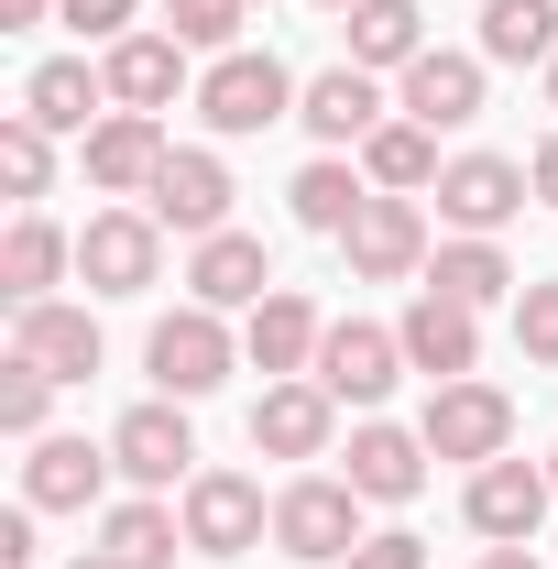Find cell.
<instances>
[{
  "label": "cell",
  "mask_w": 558,
  "mask_h": 569,
  "mask_svg": "<svg viewBox=\"0 0 558 569\" xmlns=\"http://www.w3.org/2000/svg\"><path fill=\"white\" fill-rule=\"evenodd\" d=\"M296 77L263 56V44H230V56H209V77H198V121H209L219 142H241V132H275V121H296Z\"/></svg>",
  "instance_id": "1"
},
{
  "label": "cell",
  "mask_w": 558,
  "mask_h": 569,
  "mask_svg": "<svg viewBox=\"0 0 558 569\" xmlns=\"http://www.w3.org/2000/svg\"><path fill=\"white\" fill-rule=\"evenodd\" d=\"M230 361H241V340H230V318H219V307H176V318H153V340H142V372H153L176 406L219 395V383H230Z\"/></svg>",
  "instance_id": "2"
},
{
  "label": "cell",
  "mask_w": 558,
  "mask_h": 569,
  "mask_svg": "<svg viewBox=\"0 0 558 569\" xmlns=\"http://www.w3.org/2000/svg\"><path fill=\"white\" fill-rule=\"evenodd\" d=\"M275 548L307 569H340L350 548H361V493L350 482H329V471H296L275 493Z\"/></svg>",
  "instance_id": "3"
},
{
  "label": "cell",
  "mask_w": 558,
  "mask_h": 569,
  "mask_svg": "<svg viewBox=\"0 0 558 569\" xmlns=\"http://www.w3.org/2000/svg\"><path fill=\"white\" fill-rule=\"evenodd\" d=\"M417 438H427V460H471V471H482V460H504V449H515V406H504L492 383H471V372H460V383H427Z\"/></svg>",
  "instance_id": "4"
},
{
  "label": "cell",
  "mask_w": 558,
  "mask_h": 569,
  "mask_svg": "<svg viewBox=\"0 0 558 569\" xmlns=\"http://www.w3.org/2000/svg\"><path fill=\"white\" fill-rule=\"evenodd\" d=\"M176 515H187V548H198V559H241V548L275 537V503H263L252 471H198Z\"/></svg>",
  "instance_id": "5"
},
{
  "label": "cell",
  "mask_w": 558,
  "mask_h": 569,
  "mask_svg": "<svg viewBox=\"0 0 558 569\" xmlns=\"http://www.w3.org/2000/svg\"><path fill=\"white\" fill-rule=\"evenodd\" d=\"M77 274H88V296H142L165 274V219L153 209H99L77 230Z\"/></svg>",
  "instance_id": "6"
},
{
  "label": "cell",
  "mask_w": 558,
  "mask_h": 569,
  "mask_svg": "<svg viewBox=\"0 0 558 569\" xmlns=\"http://www.w3.org/2000/svg\"><path fill=\"white\" fill-rule=\"evenodd\" d=\"M110 460H121V482H132V493H176V482H198V438H187V406H176V395L132 406V417L110 427Z\"/></svg>",
  "instance_id": "7"
},
{
  "label": "cell",
  "mask_w": 558,
  "mask_h": 569,
  "mask_svg": "<svg viewBox=\"0 0 558 569\" xmlns=\"http://www.w3.org/2000/svg\"><path fill=\"white\" fill-rule=\"evenodd\" d=\"M427 198H438V219H449V230H471V241H492V230H504V219L526 209L537 187H526V164H515V153H449Z\"/></svg>",
  "instance_id": "8"
},
{
  "label": "cell",
  "mask_w": 558,
  "mask_h": 569,
  "mask_svg": "<svg viewBox=\"0 0 558 569\" xmlns=\"http://www.w3.org/2000/svg\"><path fill=\"white\" fill-rule=\"evenodd\" d=\"M548 503H558V482H548V471H526V460L504 449V460H482V471H471L460 515H471V537H492V548H537Z\"/></svg>",
  "instance_id": "9"
},
{
  "label": "cell",
  "mask_w": 558,
  "mask_h": 569,
  "mask_svg": "<svg viewBox=\"0 0 558 569\" xmlns=\"http://www.w3.org/2000/svg\"><path fill=\"white\" fill-rule=\"evenodd\" d=\"M395 340H406V372H427V383H460V372L482 361V307H460V296L417 284V296H406V318H395Z\"/></svg>",
  "instance_id": "10"
},
{
  "label": "cell",
  "mask_w": 558,
  "mask_h": 569,
  "mask_svg": "<svg viewBox=\"0 0 558 569\" xmlns=\"http://www.w3.org/2000/svg\"><path fill=\"white\" fill-rule=\"evenodd\" d=\"M230 198H241V187H230V164H219L209 142H176L142 209L165 219V230H187V241H209V230H230Z\"/></svg>",
  "instance_id": "11"
},
{
  "label": "cell",
  "mask_w": 558,
  "mask_h": 569,
  "mask_svg": "<svg viewBox=\"0 0 558 569\" xmlns=\"http://www.w3.org/2000/svg\"><path fill=\"white\" fill-rule=\"evenodd\" d=\"M329 438H340V395H329L318 372L263 383V406H252V449H263V460H329Z\"/></svg>",
  "instance_id": "12"
},
{
  "label": "cell",
  "mask_w": 558,
  "mask_h": 569,
  "mask_svg": "<svg viewBox=\"0 0 558 569\" xmlns=\"http://www.w3.org/2000/svg\"><path fill=\"white\" fill-rule=\"evenodd\" d=\"M395 372H406V340L395 329H372V318H329V340H318V383L340 395V406H383L395 395Z\"/></svg>",
  "instance_id": "13"
},
{
  "label": "cell",
  "mask_w": 558,
  "mask_h": 569,
  "mask_svg": "<svg viewBox=\"0 0 558 569\" xmlns=\"http://www.w3.org/2000/svg\"><path fill=\"white\" fill-rule=\"evenodd\" d=\"M340 252H350V274H361V284H406V274H427V209L372 187V209L340 230Z\"/></svg>",
  "instance_id": "14"
},
{
  "label": "cell",
  "mask_w": 558,
  "mask_h": 569,
  "mask_svg": "<svg viewBox=\"0 0 558 569\" xmlns=\"http://www.w3.org/2000/svg\"><path fill=\"white\" fill-rule=\"evenodd\" d=\"M318 340H329V318H318L296 284H275V296L241 318V361H252L263 383H296V372H318Z\"/></svg>",
  "instance_id": "15"
},
{
  "label": "cell",
  "mask_w": 558,
  "mask_h": 569,
  "mask_svg": "<svg viewBox=\"0 0 558 569\" xmlns=\"http://www.w3.org/2000/svg\"><path fill=\"white\" fill-rule=\"evenodd\" d=\"M165 153H176V142H165L153 110H110V121L88 132V187H99V198H153Z\"/></svg>",
  "instance_id": "16"
},
{
  "label": "cell",
  "mask_w": 558,
  "mask_h": 569,
  "mask_svg": "<svg viewBox=\"0 0 558 569\" xmlns=\"http://www.w3.org/2000/svg\"><path fill=\"white\" fill-rule=\"evenodd\" d=\"M263 296H275V252H263L252 230H209L198 263H187V307H219V318L241 307V318H252Z\"/></svg>",
  "instance_id": "17"
},
{
  "label": "cell",
  "mask_w": 558,
  "mask_h": 569,
  "mask_svg": "<svg viewBox=\"0 0 558 569\" xmlns=\"http://www.w3.org/2000/svg\"><path fill=\"white\" fill-rule=\"evenodd\" d=\"M395 110L427 121V132H460V121H482V56H449V44H427L417 67L395 77Z\"/></svg>",
  "instance_id": "18"
},
{
  "label": "cell",
  "mask_w": 558,
  "mask_h": 569,
  "mask_svg": "<svg viewBox=\"0 0 558 569\" xmlns=\"http://www.w3.org/2000/svg\"><path fill=\"white\" fill-rule=\"evenodd\" d=\"M361 503H417L427 493V438L417 427H383V417H361L350 427V471H340Z\"/></svg>",
  "instance_id": "19"
},
{
  "label": "cell",
  "mask_w": 558,
  "mask_h": 569,
  "mask_svg": "<svg viewBox=\"0 0 558 569\" xmlns=\"http://www.w3.org/2000/svg\"><path fill=\"white\" fill-rule=\"evenodd\" d=\"M11 351L33 361V372H56V383H88L99 372V318L88 307H11Z\"/></svg>",
  "instance_id": "20"
},
{
  "label": "cell",
  "mask_w": 558,
  "mask_h": 569,
  "mask_svg": "<svg viewBox=\"0 0 558 569\" xmlns=\"http://www.w3.org/2000/svg\"><path fill=\"white\" fill-rule=\"evenodd\" d=\"M110 449H88V438H33V460H22V503L33 515H77V503L110 493Z\"/></svg>",
  "instance_id": "21"
},
{
  "label": "cell",
  "mask_w": 558,
  "mask_h": 569,
  "mask_svg": "<svg viewBox=\"0 0 558 569\" xmlns=\"http://www.w3.org/2000/svg\"><path fill=\"white\" fill-rule=\"evenodd\" d=\"M99 77H110V110H176V88H187V44L176 33H121L110 56H99Z\"/></svg>",
  "instance_id": "22"
},
{
  "label": "cell",
  "mask_w": 558,
  "mask_h": 569,
  "mask_svg": "<svg viewBox=\"0 0 558 569\" xmlns=\"http://www.w3.org/2000/svg\"><path fill=\"white\" fill-rule=\"evenodd\" d=\"M296 121H307V132L329 142V153H350V142H372V132H383V77H372V67H329V77H307Z\"/></svg>",
  "instance_id": "23"
},
{
  "label": "cell",
  "mask_w": 558,
  "mask_h": 569,
  "mask_svg": "<svg viewBox=\"0 0 558 569\" xmlns=\"http://www.w3.org/2000/svg\"><path fill=\"white\" fill-rule=\"evenodd\" d=\"M22 121H44V132H99L110 121V77L88 67V56H56V67H33L22 77Z\"/></svg>",
  "instance_id": "24"
},
{
  "label": "cell",
  "mask_w": 558,
  "mask_h": 569,
  "mask_svg": "<svg viewBox=\"0 0 558 569\" xmlns=\"http://www.w3.org/2000/svg\"><path fill=\"white\" fill-rule=\"evenodd\" d=\"M67 263H77V241L56 230V219H33V209H22V219H11V241H0V296H11V307H44Z\"/></svg>",
  "instance_id": "25"
},
{
  "label": "cell",
  "mask_w": 558,
  "mask_h": 569,
  "mask_svg": "<svg viewBox=\"0 0 558 569\" xmlns=\"http://www.w3.org/2000/svg\"><path fill=\"white\" fill-rule=\"evenodd\" d=\"M285 209H296V230H329V241H340L350 219L372 209V176H361V164H340V153H318V164H296Z\"/></svg>",
  "instance_id": "26"
},
{
  "label": "cell",
  "mask_w": 558,
  "mask_h": 569,
  "mask_svg": "<svg viewBox=\"0 0 558 569\" xmlns=\"http://www.w3.org/2000/svg\"><path fill=\"white\" fill-rule=\"evenodd\" d=\"M427 284H438V296H460V307H504V296H526V274L504 263V241H471V230L427 252Z\"/></svg>",
  "instance_id": "27"
},
{
  "label": "cell",
  "mask_w": 558,
  "mask_h": 569,
  "mask_svg": "<svg viewBox=\"0 0 558 569\" xmlns=\"http://www.w3.org/2000/svg\"><path fill=\"white\" fill-rule=\"evenodd\" d=\"M99 548L121 569H176V548H187V515H165L153 493H132V503H110L99 515Z\"/></svg>",
  "instance_id": "28"
},
{
  "label": "cell",
  "mask_w": 558,
  "mask_h": 569,
  "mask_svg": "<svg viewBox=\"0 0 558 569\" xmlns=\"http://www.w3.org/2000/svg\"><path fill=\"white\" fill-rule=\"evenodd\" d=\"M558 0H482V67H548Z\"/></svg>",
  "instance_id": "29"
},
{
  "label": "cell",
  "mask_w": 558,
  "mask_h": 569,
  "mask_svg": "<svg viewBox=\"0 0 558 569\" xmlns=\"http://www.w3.org/2000/svg\"><path fill=\"white\" fill-rule=\"evenodd\" d=\"M361 176H372L383 198H417V187H438V132H427V121H406V110H395L383 132L361 142Z\"/></svg>",
  "instance_id": "30"
},
{
  "label": "cell",
  "mask_w": 558,
  "mask_h": 569,
  "mask_svg": "<svg viewBox=\"0 0 558 569\" xmlns=\"http://www.w3.org/2000/svg\"><path fill=\"white\" fill-rule=\"evenodd\" d=\"M417 56H427V22H417V0H361V11H350V67H372V77L395 67V77H406Z\"/></svg>",
  "instance_id": "31"
},
{
  "label": "cell",
  "mask_w": 558,
  "mask_h": 569,
  "mask_svg": "<svg viewBox=\"0 0 558 569\" xmlns=\"http://www.w3.org/2000/svg\"><path fill=\"white\" fill-rule=\"evenodd\" d=\"M0 187H11V198H44V187H56V132L22 121V110L0 121Z\"/></svg>",
  "instance_id": "32"
},
{
  "label": "cell",
  "mask_w": 558,
  "mask_h": 569,
  "mask_svg": "<svg viewBox=\"0 0 558 569\" xmlns=\"http://www.w3.org/2000/svg\"><path fill=\"white\" fill-rule=\"evenodd\" d=\"M241 22H252V0H165V33H176L187 56H230Z\"/></svg>",
  "instance_id": "33"
},
{
  "label": "cell",
  "mask_w": 558,
  "mask_h": 569,
  "mask_svg": "<svg viewBox=\"0 0 558 569\" xmlns=\"http://www.w3.org/2000/svg\"><path fill=\"white\" fill-rule=\"evenodd\" d=\"M44 406H56V372H33V361L11 351L0 361V427L11 438H44Z\"/></svg>",
  "instance_id": "34"
},
{
  "label": "cell",
  "mask_w": 558,
  "mask_h": 569,
  "mask_svg": "<svg viewBox=\"0 0 558 569\" xmlns=\"http://www.w3.org/2000/svg\"><path fill=\"white\" fill-rule=\"evenodd\" d=\"M515 351L537 361V372H558V274H537L515 296Z\"/></svg>",
  "instance_id": "35"
},
{
  "label": "cell",
  "mask_w": 558,
  "mask_h": 569,
  "mask_svg": "<svg viewBox=\"0 0 558 569\" xmlns=\"http://www.w3.org/2000/svg\"><path fill=\"white\" fill-rule=\"evenodd\" d=\"M56 22L88 33V44H121V33H132V0H56Z\"/></svg>",
  "instance_id": "36"
},
{
  "label": "cell",
  "mask_w": 558,
  "mask_h": 569,
  "mask_svg": "<svg viewBox=\"0 0 558 569\" xmlns=\"http://www.w3.org/2000/svg\"><path fill=\"white\" fill-rule=\"evenodd\" d=\"M340 569H427V537H406V526H383V537H361Z\"/></svg>",
  "instance_id": "37"
},
{
  "label": "cell",
  "mask_w": 558,
  "mask_h": 569,
  "mask_svg": "<svg viewBox=\"0 0 558 569\" xmlns=\"http://www.w3.org/2000/svg\"><path fill=\"white\" fill-rule=\"evenodd\" d=\"M44 559V548H33V503H11V515H0V569H33Z\"/></svg>",
  "instance_id": "38"
},
{
  "label": "cell",
  "mask_w": 558,
  "mask_h": 569,
  "mask_svg": "<svg viewBox=\"0 0 558 569\" xmlns=\"http://www.w3.org/2000/svg\"><path fill=\"white\" fill-rule=\"evenodd\" d=\"M526 187H537V209H558V132L526 153Z\"/></svg>",
  "instance_id": "39"
},
{
  "label": "cell",
  "mask_w": 558,
  "mask_h": 569,
  "mask_svg": "<svg viewBox=\"0 0 558 569\" xmlns=\"http://www.w3.org/2000/svg\"><path fill=\"white\" fill-rule=\"evenodd\" d=\"M44 11H56V0H0V33H33Z\"/></svg>",
  "instance_id": "40"
},
{
  "label": "cell",
  "mask_w": 558,
  "mask_h": 569,
  "mask_svg": "<svg viewBox=\"0 0 558 569\" xmlns=\"http://www.w3.org/2000/svg\"><path fill=\"white\" fill-rule=\"evenodd\" d=\"M482 569H537V548H482Z\"/></svg>",
  "instance_id": "41"
},
{
  "label": "cell",
  "mask_w": 558,
  "mask_h": 569,
  "mask_svg": "<svg viewBox=\"0 0 558 569\" xmlns=\"http://www.w3.org/2000/svg\"><path fill=\"white\" fill-rule=\"evenodd\" d=\"M77 569H121V559H110V548H88V559H77Z\"/></svg>",
  "instance_id": "42"
},
{
  "label": "cell",
  "mask_w": 558,
  "mask_h": 569,
  "mask_svg": "<svg viewBox=\"0 0 558 569\" xmlns=\"http://www.w3.org/2000/svg\"><path fill=\"white\" fill-rule=\"evenodd\" d=\"M548 110H558V56H548Z\"/></svg>",
  "instance_id": "43"
},
{
  "label": "cell",
  "mask_w": 558,
  "mask_h": 569,
  "mask_svg": "<svg viewBox=\"0 0 558 569\" xmlns=\"http://www.w3.org/2000/svg\"><path fill=\"white\" fill-rule=\"evenodd\" d=\"M318 11H361V0H318Z\"/></svg>",
  "instance_id": "44"
},
{
  "label": "cell",
  "mask_w": 558,
  "mask_h": 569,
  "mask_svg": "<svg viewBox=\"0 0 558 569\" xmlns=\"http://www.w3.org/2000/svg\"><path fill=\"white\" fill-rule=\"evenodd\" d=\"M548 482H558V460H548Z\"/></svg>",
  "instance_id": "45"
}]
</instances>
